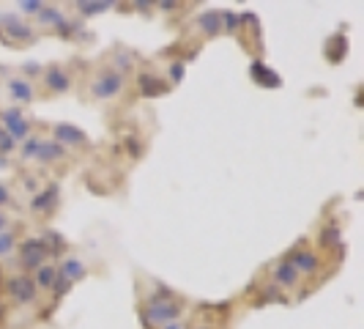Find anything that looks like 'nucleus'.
Masks as SVG:
<instances>
[{"mask_svg":"<svg viewBox=\"0 0 364 329\" xmlns=\"http://www.w3.org/2000/svg\"><path fill=\"white\" fill-rule=\"evenodd\" d=\"M189 313V302L181 293L170 296V299H156V302H143L140 305V318L148 329H164L176 321L186 318Z\"/></svg>","mask_w":364,"mask_h":329,"instance_id":"1","label":"nucleus"},{"mask_svg":"<svg viewBox=\"0 0 364 329\" xmlns=\"http://www.w3.org/2000/svg\"><path fill=\"white\" fill-rule=\"evenodd\" d=\"M127 80L121 72H115L109 63L99 66L96 72L88 74L85 80V96L91 102H115L121 93L127 91Z\"/></svg>","mask_w":364,"mask_h":329,"instance_id":"2","label":"nucleus"},{"mask_svg":"<svg viewBox=\"0 0 364 329\" xmlns=\"http://www.w3.org/2000/svg\"><path fill=\"white\" fill-rule=\"evenodd\" d=\"M77 83V72L69 63H47L44 72L38 74V96H63L69 93Z\"/></svg>","mask_w":364,"mask_h":329,"instance_id":"3","label":"nucleus"},{"mask_svg":"<svg viewBox=\"0 0 364 329\" xmlns=\"http://www.w3.org/2000/svg\"><path fill=\"white\" fill-rule=\"evenodd\" d=\"M3 291H6V296H9V302H11L14 308H19V310H31V308L38 302L36 286H33L31 274H25V272L6 274V280H3Z\"/></svg>","mask_w":364,"mask_h":329,"instance_id":"4","label":"nucleus"},{"mask_svg":"<svg viewBox=\"0 0 364 329\" xmlns=\"http://www.w3.org/2000/svg\"><path fill=\"white\" fill-rule=\"evenodd\" d=\"M47 261H53V256H50V250L44 247V241L36 236H28L19 241L17 253H14V258L9 261V263H17V272H36L38 266H44Z\"/></svg>","mask_w":364,"mask_h":329,"instance_id":"5","label":"nucleus"},{"mask_svg":"<svg viewBox=\"0 0 364 329\" xmlns=\"http://www.w3.org/2000/svg\"><path fill=\"white\" fill-rule=\"evenodd\" d=\"M0 127H3V132L14 140V143H22V140H28L33 132H36V121L25 113L22 108H3L0 110Z\"/></svg>","mask_w":364,"mask_h":329,"instance_id":"6","label":"nucleus"},{"mask_svg":"<svg viewBox=\"0 0 364 329\" xmlns=\"http://www.w3.org/2000/svg\"><path fill=\"white\" fill-rule=\"evenodd\" d=\"M47 137L50 140H55L58 146L63 148L66 154H85L88 148H91V137L82 132L80 127H72V124H50L47 127Z\"/></svg>","mask_w":364,"mask_h":329,"instance_id":"7","label":"nucleus"},{"mask_svg":"<svg viewBox=\"0 0 364 329\" xmlns=\"http://www.w3.org/2000/svg\"><path fill=\"white\" fill-rule=\"evenodd\" d=\"M3 96L11 102V108H28L31 102H36L38 96L36 83L9 69V77H3Z\"/></svg>","mask_w":364,"mask_h":329,"instance_id":"8","label":"nucleus"},{"mask_svg":"<svg viewBox=\"0 0 364 329\" xmlns=\"http://www.w3.org/2000/svg\"><path fill=\"white\" fill-rule=\"evenodd\" d=\"M58 209H60V184L58 182H47L28 201V212L36 219H50Z\"/></svg>","mask_w":364,"mask_h":329,"instance_id":"9","label":"nucleus"},{"mask_svg":"<svg viewBox=\"0 0 364 329\" xmlns=\"http://www.w3.org/2000/svg\"><path fill=\"white\" fill-rule=\"evenodd\" d=\"M33 19H36V25L41 31H53V33H60V36H66V38H72V31H77L74 19L69 17L63 9L50 6V3H44L41 11H38Z\"/></svg>","mask_w":364,"mask_h":329,"instance_id":"10","label":"nucleus"},{"mask_svg":"<svg viewBox=\"0 0 364 329\" xmlns=\"http://www.w3.org/2000/svg\"><path fill=\"white\" fill-rule=\"evenodd\" d=\"M0 33H9L6 41L14 47H28L36 41L33 25H28L19 14H0Z\"/></svg>","mask_w":364,"mask_h":329,"instance_id":"11","label":"nucleus"},{"mask_svg":"<svg viewBox=\"0 0 364 329\" xmlns=\"http://www.w3.org/2000/svg\"><path fill=\"white\" fill-rule=\"evenodd\" d=\"M285 258L293 263V269L299 272L301 280H304V277H315V274L321 272V253L312 250V247H307L304 241H299L293 250H288Z\"/></svg>","mask_w":364,"mask_h":329,"instance_id":"12","label":"nucleus"},{"mask_svg":"<svg viewBox=\"0 0 364 329\" xmlns=\"http://www.w3.org/2000/svg\"><path fill=\"white\" fill-rule=\"evenodd\" d=\"M266 280L272 283L274 288H279L282 293L299 288V283H301L299 272L293 269V263L285 256L277 258V261H272V263H269V274H266Z\"/></svg>","mask_w":364,"mask_h":329,"instance_id":"13","label":"nucleus"},{"mask_svg":"<svg viewBox=\"0 0 364 329\" xmlns=\"http://www.w3.org/2000/svg\"><path fill=\"white\" fill-rule=\"evenodd\" d=\"M44 184H47V179L38 173L36 167H25V170H19L17 173V182H14L11 189H14V198L19 195V198H25V203H28Z\"/></svg>","mask_w":364,"mask_h":329,"instance_id":"14","label":"nucleus"},{"mask_svg":"<svg viewBox=\"0 0 364 329\" xmlns=\"http://www.w3.org/2000/svg\"><path fill=\"white\" fill-rule=\"evenodd\" d=\"M69 162H72V154H66L55 140H50V137L44 135V137H41V146H38L33 167H36V164L38 167H55V164H69Z\"/></svg>","mask_w":364,"mask_h":329,"instance_id":"15","label":"nucleus"},{"mask_svg":"<svg viewBox=\"0 0 364 329\" xmlns=\"http://www.w3.org/2000/svg\"><path fill=\"white\" fill-rule=\"evenodd\" d=\"M19 241H22V228H19V225H11V228H6V231L0 234V266L14 258Z\"/></svg>","mask_w":364,"mask_h":329,"instance_id":"16","label":"nucleus"},{"mask_svg":"<svg viewBox=\"0 0 364 329\" xmlns=\"http://www.w3.org/2000/svg\"><path fill=\"white\" fill-rule=\"evenodd\" d=\"M58 272L63 274L69 283H80L85 274H88V266H85V261L80 256H63L60 261H58Z\"/></svg>","mask_w":364,"mask_h":329,"instance_id":"17","label":"nucleus"},{"mask_svg":"<svg viewBox=\"0 0 364 329\" xmlns=\"http://www.w3.org/2000/svg\"><path fill=\"white\" fill-rule=\"evenodd\" d=\"M31 280H33V286H36L38 293H53L55 280H58V263L47 261L44 266H38L36 272H31Z\"/></svg>","mask_w":364,"mask_h":329,"instance_id":"18","label":"nucleus"},{"mask_svg":"<svg viewBox=\"0 0 364 329\" xmlns=\"http://www.w3.org/2000/svg\"><path fill=\"white\" fill-rule=\"evenodd\" d=\"M107 63L115 72H121L124 77H129V74L134 72V66H137V58H134V53H132L129 47H115V50L109 53Z\"/></svg>","mask_w":364,"mask_h":329,"instance_id":"19","label":"nucleus"},{"mask_svg":"<svg viewBox=\"0 0 364 329\" xmlns=\"http://www.w3.org/2000/svg\"><path fill=\"white\" fill-rule=\"evenodd\" d=\"M195 31L205 38L219 36V33H222V19H219V11H200L198 19H195Z\"/></svg>","mask_w":364,"mask_h":329,"instance_id":"20","label":"nucleus"},{"mask_svg":"<svg viewBox=\"0 0 364 329\" xmlns=\"http://www.w3.org/2000/svg\"><path fill=\"white\" fill-rule=\"evenodd\" d=\"M140 88H143V93L146 96H156V93L167 91V83H164L159 74H140Z\"/></svg>","mask_w":364,"mask_h":329,"instance_id":"21","label":"nucleus"},{"mask_svg":"<svg viewBox=\"0 0 364 329\" xmlns=\"http://www.w3.org/2000/svg\"><path fill=\"white\" fill-rule=\"evenodd\" d=\"M38 239L44 241V247L50 250V256H63V250L69 247V241L60 236V234H55V231H44Z\"/></svg>","mask_w":364,"mask_h":329,"instance_id":"22","label":"nucleus"},{"mask_svg":"<svg viewBox=\"0 0 364 329\" xmlns=\"http://www.w3.org/2000/svg\"><path fill=\"white\" fill-rule=\"evenodd\" d=\"M74 14L77 17H93V14H102V11H107V9H115V3H72Z\"/></svg>","mask_w":364,"mask_h":329,"instance_id":"23","label":"nucleus"},{"mask_svg":"<svg viewBox=\"0 0 364 329\" xmlns=\"http://www.w3.org/2000/svg\"><path fill=\"white\" fill-rule=\"evenodd\" d=\"M318 241H321L323 247H337V244L343 241V228H340L337 222H331V225H326V228L318 234Z\"/></svg>","mask_w":364,"mask_h":329,"instance_id":"24","label":"nucleus"},{"mask_svg":"<svg viewBox=\"0 0 364 329\" xmlns=\"http://www.w3.org/2000/svg\"><path fill=\"white\" fill-rule=\"evenodd\" d=\"M219 19H222V33H228V36L238 33V22H241V17H238L236 11H219Z\"/></svg>","mask_w":364,"mask_h":329,"instance_id":"25","label":"nucleus"},{"mask_svg":"<svg viewBox=\"0 0 364 329\" xmlns=\"http://www.w3.org/2000/svg\"><path fill=\"white\" fill-rule=\"evenodd\" d=\"M257 293H260V302H282V296H285L279 288H274L269 280L257 286Z\"/></svg>","mask_w":364,"mask_h":329,"instance_id":"26","label":"nucleus"},{"mask_svg":"<svg viewBox=\"0 0 364 329\" xmlns=\"http://www.w3.org/2000/svg\"><path fill=\"white\" fill-rule=\"evenodd\" d=\"M41 0H22V3H17L19 14H25V17H36L38 11H41Z\"/></svg>","mask_w":364,"mask_h":329,"instance_id":"27","label":"nucleus"},{"mask_svg":"<svg viewBox=\"0 0 364 329\" xmlns=\"http://www.w3.org/2000/svg\"><path fill=\"white\" fill-rule=\"evenodd\" d=\"M11 154H17V143L3 132L0 127V157H11Z\"/></svg>","mask_w":364,"mask_h":329,"instance_id":"28","label":"nucleus"},{"mask_svg":"<svg viewBox=\"0 0 364 329\" xmlns=\"http://www.w3.org/2000/svg\"><path fill=\"white\" fill-rule=\"evenodd\" d=\"M14 201H17V198H14V189H11V184H3V182H0V209L11 206Z\"/></svg>","mask_w":364,"mask_h":329,"instance_id":"29","label":"nucleus"},{"mask_svg":"<svg viewBox=\"0 0 364 329\" xmlns=\"http://www.w3.org/2000/svg\"><path fill=\"white\" fill-rule=\"evenodd\" d=\"M164 77H170L173 83H181V77H183V63H181V61H178V63H167Z\"/></svg>","mask_w":364,"mask_h":329,"instance_id":"30","label":"nucleus"},{"mask_svg":"<svg viewBox=\"0 0 364 329\" xmlns=\"http://www.w3.org/2000/svg\"><path fill=\"white\" fill-rule=\"evenodd\" d=\"M14 225V219H11V214L6 212V209H0V234L6 231V228H11Z\"/></svg>","mask_w":364,"mask_h":329,"instance_id":"31","label":"nucleus"},{"mask_svg":"<svg viewBox=\"0 0 364 329\" xmlns=\"http://www.w3.org/2000/svg\"><path fill=\"white\" fill-rule=\"evenodd\" d=\"M164 329H192V321L189 318H181V321H176V324H170V327Z\"/></svg>","mask_w":364,"mask_h":329,"instance_id":"32","label":"nucleus"},{"mask_svg":"<svg viewBox=\"0 0 364 329\" xmlns=\"http://www.w3.org/2000/svg\"><path fill=\"white\" fill-rule=\"evenodd\" d=\"M11 167V160L9 157H0V170H9Z\"/></svg>","mask_w":364,"mask_h":329,"instance_id":"33","label":"nucleus"},{"mask_svg":"<svg viewBox=\"0 0 364 329\" xmlns=\"http://www.w3.org/2000/svg\"><path fill=\"white\" fill-rule=\"evenodd\" d=\"M0 327H6V305L0 302Z\"/></svg>","mask_w":364,"mask_h":329,"instance_id":"34","label":"nucleus"},{"mask_svg":"<svg viewBox=\"0 0 364 329\" xmlns=\"http://www.w3.org/2000/svg\"><path fill=\"white\" fill-rule=\"evenodd\" d=\"M3 280H6V272H3V266H0V291H3Z\"/></svg>","mask_w":364,"mask_h":329,"instance_id":"35","label":"nucleus"}]
</instances>
